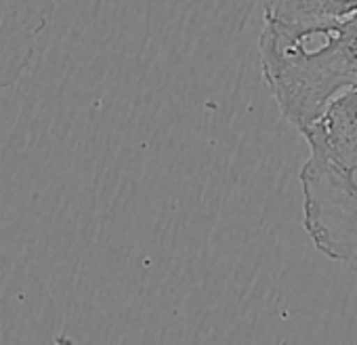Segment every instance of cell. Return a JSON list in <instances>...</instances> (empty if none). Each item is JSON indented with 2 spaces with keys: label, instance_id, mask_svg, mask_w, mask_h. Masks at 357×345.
Listing matches in <instances>:
<instances>
[{
  "label": "cell",
  "instance_id": "obj_2",
  "mask_svg": "<svg viewBox=\"0 0 357 345\" xmlns=\"http://www.w3.org/2000/svg\"><path fill=\"white\" fill-rule=\"evenodd\" d=\"M303 226L315 249L357 274V170L311 152L301 168Z\"/></svg>",
  "mask_w": 357,
  "mask_h": 345
},
{
  "label": "cell",
  "instance_id": "obj_5",
  "mask_svg": "<svg viewBox=\"0 0 357 345\" xmlns=\"http://www.w3.org/2000/svg\"><path fill=\"white\" fill-rule=\"evenodd\" d=\"M355 13L357 0H267L265 24L292 34H305Z\"/></svg>",
  "mask_w": 357,
  "mask_h": 345
},
{
  "label": "cell",
  "instance_id": "obj_1",
  "mask_svg": "<svg viewBox=\"0 0 357 345\" xmlns=\"http://www.w3.org/2000/svg\"><path fill=\"white\" fill-rule=\"evenodd\" d=\"M259 55L280 112L303 131L336 95L357 89V13L305 34L265 24Z\"/></svg>",
  "mask_w": 357,
  "mask_h": 345
},
{
  "label": "cell",
  "instance_id": "obj_3",
  "mask_svg": "<svg viewBox=\"0 0 357 345\" xmlns=\"http://www.w3.org/2000/svg\"><path fill=\"white\" fill-rule=\"evenodd\" d=\"M53 13V0H0V93L26 74Z\"/></svg>",
  "mask_w": 357,
  "mask_h": 345
},
{
  "label": "cell",
  "instance_id": "obj_4",
  "mask_svg": "<svg viewBox=\"0 0 357 345\" xmlns=\"http://www.w3.org/2000/svg\"><path fill=\"white\" fill-rule=\"evenodd\" d=\"M301 135L309 152L321 154L342 168L357 170V89L336 95Z\"/></svg>",
  "mask_w": 357,
  "mask_h": 345
}]
</instances>
